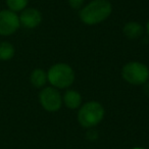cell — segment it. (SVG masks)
Returning <instances> with one entry per match:
<instances>
[{"label": "cell", "mask_w": 149, "mask_h": 149, "mask_svg": "<svg viewBox=\"0 0 149 149\" xmlns=\"http://www.w3.org/2000/svg\"><path fill=\"white\" fill-rule=\"evenodd\" d=\"M112 11L108 0H93L81 9L80 19L86 25H96L105 21Z\"/></svg>", "instance_id": "1"}, {"label": "cell", "mask_w": 149, "mask_h": 149, "mask_svg": "<svg viewBox=\"0 0 149 149\" xmlns=\"http://www.w3.org/2000/svg\"><path fill=\"white\" fill-rule=\"evenodd\" d=\"M47 79L52 86L59 89L70 87L74 81V72L68 64L56 63L49 68Z\"/></svg>", "instance_id": "2"}, {"label": "cell", "mask_w": 149, "mask_h": 149, "mask_svg": "<svg viewBox=\"0 0 149 149\" xmlns=\"http://www.w3.org/2000/svg\"><path fill=\"white\" fill-rule=\"evenodd\" d=\"M104 116V109L98 102L91 101L85 103L79 110L78 120L84 128H92L99 124Z\"/></svg>", "instance_id": "3"}, {"label": "cell", "mask_w": 149, "mask_h": 149, "mask_svg": "<svg viewBox=\"0 0 149 149\" xmlns=\"http://www.w3.org/2000/svg\"><path fill=\"white\" fill-rule=\"evenodd\" d=\"M122 76L125 81L132 85H143L149 79V70L141 62H129L123 68Z\"/></svg>", "instance_id": "4"}, {"label": "cell", "mask_w": 149, "mask_h": 149, "mask_svg": "<svg viewBox=\"0 0 149 149\" xmlns=\"http://www.w3.org/2000/svg\"><path fill=\"white\" fill-rule=\"evenodd\" d=\"M19 27L21 23L17 13L9 9L0 10V36L8 37L13 35Z\"/></svg>", "instance_id": "5"}, {"label": "cell", "mask_w": 149, "mask_h": 149, "mask_svg": "<svg viewBox=\"0 0 149 149\" xmlns=\"http://www.w3.org/2000/svg\"><path fill=\"white\" fill-rule=\"evenodd\" d=\"M39 101L42 107L50 112L57 111L61 107L62 98L60 93L52 87H46L39 94Z\"/></svg>", "instance_id": "6"}, {"label": "cell", "mask_w": 149, "mask_h": 149, "mask_svg": "<svg viewBox=\"0 0 149 149\" xmlns=\"http://www.w3.org/2000/svg\"><path fill=\"white\" fill-rule=\"evenodd\" d=\"M21 26L26 29H35L41 24L42 15L34 7H27L19 15Z\"/></svg>", "instance_id": "7"}, {"label": "cell", "mask_w": 149, "mask_h": 149, "mask_svg": "<svg viewBox=\"0 0 149 149\" xmlns=\"http://www.w3.org/2000/svg\"><path fill=\"white\" fill-rule=\"evenodd\" d=\"M62 100H63L66 107L70 108V109H76L82 103L81 95H80L79 92L74 91V90H68L64 93Z\"/></svg>", "instance_id": "8"}, {"label": "cell", "mask_w": 149, "mask_h": 149, "mask_svg": "<svg viewBox=\"0 0 149 149\" xmlns=\"http://www.w3.org/2000/svg\"><path fill=\"white\" fill-rule=\"evenodd\" d=\"M123 32H124L125 36L128 37L129 39H137L143 34V28L139 23L130 22L125 25Z\"/></svg>", "instance_id": "9"}, {"label": "cell", "mask_w": 149, "mask_h": 149, "mask_svg": "<svg viewBox=\"0 0 149 149\" xmlns=\"http://www.w3.org/2000/svg\"><path fill=\"white\" fill-rule=\"evenodd\" d=\"M47 74L41 68H36L31 72L30 82L35 88H42L47 82Z\"/></svg>", "instance_id": "10"}, {"label": "cell", "mask_w": 149, "mask_h": 149, "mask_svg": "<svg viewBox=\"0 0 149 149\" xmlns=\"http://www.w3.org/2000/svg\"><path fill=\"white\" fill-rule=\"evenodd\" d=\"M15 54V48L10 42L0 41V61H8Z\"/></svg>", "instance_id": "11"}, {"label": "cell", "mask_w": 149, "mask_h": 149, "mask_svg": "<svg viewBox=\"0 0 149 149\" xmlns=\"http://www.w3.org/2000/svg\"><path fill=\"white\" fill-rule=\"evenodd\" d=\"M5 3L9 10L21 13L25 8H27L29 0H5Z\"/></svg>", "instance_id": "12"}, {"label": "cell", "mask_w": 149, "mask_h": 149, "mask_svg": "<svg viewBox=\"0 0 149 149\" xmlns=\"http://www.w3.org/2000/svg\"><path fill=\"white\" fill-rule=\"evenodd\" d=\"M68 4L72 9H80L84 4V0H68Z\"/></svg>", "instance_id": "13"}, {"label": "cell", "mask_w": 149, "mask_h": 149, "mask_svg": "<svg viewBox=\"0 0 149 149\" xmlns=\"http://www.w3.org/2000/svg\"><path fill=\"white\" fill-rule=\"evenodd\" d=\"M87 137L89 140L93 141V140H96V139L98 138V134L96 131H89V132L87 133Z\"/></svg>", "instance_id": "14"}, {"label": "cell", "mask_w": 149, "mask_h": 149, "mask_svg": "<svg viewBox=\"0 0 149 149\" xmlns=\"http://www.w3.org/2000/svg\"><path fill=\"white\" fill-rule=\"evenodd\" d=\"M143 91L147 96H149V83L146 82L145 84H143Z\"/></svg>", "instance_id": "15"}, {"label": "cell", "mask_w": 149, "mask_h": 149, "mask_svg": "<svg viewBox=\"0 0 149 149\" xmlns=\"http://www.w3.org/2000/svg\"><path fill=\"white\" fill-rule=\"evenodd\" d=\"M146 28H147V33H148V35H149V21H148V23H147Z\"/></svg>", "instance_id": "16"}, {"label": "cell", "mask_w": 149, "mask_h": 149, "mask_svg": "<svg viewBox=\"0 0 149 149\" xmlns=\"http://www.w3.org/2000/svg\"><path fill=\"white\" fill-rule=\"evenodd\" d=\"M133 149H143V148H133Z\"/></svg>", "instance_id": "17"}]
</instances>
